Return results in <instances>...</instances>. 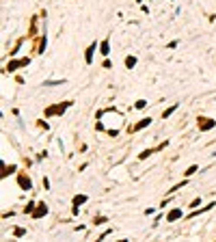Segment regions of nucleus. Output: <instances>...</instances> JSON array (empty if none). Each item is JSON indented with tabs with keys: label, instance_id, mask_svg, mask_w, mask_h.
<instances>
[{
	"label": "nucleus",
	"instance_id": "423d86ee",
	"mask_svg": "<svg viewBox=\"0 0 216 242\" xmlns=\"http://www.w3.org/2000/svg\"><path fill=\"white\" fill-rule=\"evenodd\" d=\"M46 214H48V205H46V203H39V205L35 208V212H32V216L41 218V216H46Z\"/></svg>",
	"mask_w": 216,
	"mask_h": 242
},
{
	"label": "nucleus",
	"instance_id": "f257e3e1",
	"mask_svg": "<svg viewBox=\"0 0 216 242\" xmlns=\"http://www.w3.org/2000/svg\"><path fill=\"white\" fill-rule=\"evenodd\" d=\"M197 125H199V132H208V130H212V128H216V119H208V117H199V121H197Z\"/></svg>",
	"mask_w": 216,
	"mask_h": 242
},
{
	"label": "nucleus",
	"instance_id": "f03ea898",
	"mask_svg": "<svg viewBox=\"0 0 216 242\" xmlns=\"http://www.w3.org/2000/svg\"><path fill=\"white\" fill-rule=\"evenodd\" d=\"M28 63H30L28 56H26V58H20V61H9V65H7V69H4V71H15V69H20V67H26Z\"/></svg>",
	"mask_w": 216,
	"mask_h": 242
},
{
	"label": "nucleus",
	"instance_id": "ddd939ff",
	"mask_svg": "<svg viewBox=\"0 0 216 242\" xmlns=\"http://www.w3.org/2000/svg\"><path fill=\"white\" fill-rule=\"evenodd\" d=\"M175 110H177V104H175V106H171V108H167V110L162 113V119H169V117H171V115H173Z\"/></svg>",
	"mask_w": 216,
	"mask_h": 242
},
{
	"label": "nucleus",
	"instance_id": "6ab92c4d",
	"mask_svg": "<svg viewBox=\"0 0 216 242\" xmlns=\"http://www.w3.org/2000/svg\"><path fill=\"white\" fill-rule=\"evenodd\" d=\"M147 106V100H136V108L141 110V108H145Z\"/></svg>",
	"mask_w": 216,
	"mask_h": 242
},
{
	"label": "nucleus",
	"instance_id": "9b49d317",
	"mask_svg": "<svg viewBox=\"0 0 216 242\" xmlns=\"http://www.w3.org/2000/svg\"><path fill=\"white\" fill-rule=\"evenodd\" d=\"M134 65H136V56H125V67L134 69Z\"/></svg>",
	"mask_w": 216,
	"mask_h": 242
},
{
	"label": "nucleus",
	"instance_id": "0eeeda50",
	"mask_svg": "<svg viewBox=\"0 0 216 242\" xmlns=\"http://www.w3.org/2000/svg\"><path fill=\"white\" fill-rule=\"evenodd\" d=\"M182 216H184L182 210H179V208H175V210H171V212L167 214V221H169V223H175L177 218H182Z\"/></svg>",
	"mask_w": 216,
	"mask_h": 242
},
{
	"label": "nucleus",
	"instance_id": "412c9836",
	"mask_svg": "<svg viewBox=\"0 0 216 242\" xmlns=\"http://www.w3.org/2000/svg\"><path fill=\"white\" fill-rule=\"evenodd\" d=\"M199 205H201V199H195V201H192V203H190V208H192V210H197V208H199Z\"/></svg>",
	"mask_w": 216,
	"mask_h": 242
},
{
	"label": "nucleus",
	"instance_id": "a211bd4d",
	"mask_svg": "<svg viewBox=\"0 0 216 242\" xmlns=\"http://www.w3.org/2000/svg\"><path fill=\"white\" fill-rule=\"evenodd\" d=\"M93 223H95V225H104V223H108V218L106 216H97V218H93Z\"/></svg>",
	"mask_w": 216,
	"mask_h": 242
},
{
	"label": "nucleus",
	"instance_id": "7ed1b4c3",
	"mask_svg": "<svg viewBox=\"0 0 216 242\" xmlns=\"http://www.w3.org/2000/svg\"><path fill=\"white\" fill-rule=\"evenodd\" d=\"M97 48H99V43H97V41H93L91 46L87 48V52H84V63H87V65H91V63H93V54H95Z\"/></svg>",
	"mask_w": 216,
	"mask_h": 242
},
{
	"label": "nucleus",
	"instance_id": "1a4fd4ad",
	"mask_svg": "<svg viewBox=\"0 0 216 242\" xmlns=\"http://www.w3.org/2000/svg\"><path fill=\"white\" fill-rule=\"evenodd\" d=\"M87 201H89L87 195H76L74 197V205H82V203H87Z\"/></svg>",
	"mask_w": 216,
	"mask_h": 242
},
{
	"label": "nucleus",
	"instance_id": "20e7f679",
	"mask_svg": "<svg viewBox=\"0 0 216 242\" xmlns=\"http://www.w3.org/2000/svg\"><path fill=\"white\" fill-rule=\"evenodd\" d=\"M67 106H71V102H65L63 106L58 104V106H52V108H48V110H46V115H48V117H52V115H63Z\"/></svg>",
	"mask_w": 216,
	"mask_h": 242
},
{
	"label": "nucleus",
	"instance_id": "aec40b11",
	"mask_svg": "<svg viewBox=\"0 0 216 242\" xmlns=\"http://www.w3.org/2000/svg\"><path fill=\"white\" fill-rule=\"evenodd\" d=\"M13 234L18 236V238H22V236H26V229H22V227H18V229H15Z\"/></svg>",
	"mask_w": 216,
	"mask_h": 242
},
{
	"label": "nucleus",
	"instance_id": "f3484780",
	"mask_svg": "<svg viewBox=\"0 0 216 242\" xmlns=\"http://www.w3.org/2000/svg\"><path fill=\"white\" fill-rule=\"evenodd\" d=\"M197 171H199V167H197V164H192V167H188V169H186V177H190V175H195Z\"/></svg>",
	"mask_w": 216,
	"mask_h": 242
},
{
	"label": "nucleus",
	"instance_id": "4be33fe9",
	"mask_svg": "<svg viewBox=\"0 0 216 242\" xmlns=\"http://www.w3.org/2000/svg\"><path fill=\"white\" fill-rule=\"evenodd\" d=\"M43 188L50 190V179H48V177H43Z\"/></svg>",
	"mask_w": 216,
	"mask_h": 242
},
{
	"label": "nucleus",
	"instance_id": "4468645a",
	"mask_svg": "<svg viewBox=\"0 0 216 242\" xmlns=\"http://www.w3.org/2000/svg\"><path fill=\"white\" fill-rule=\"evenodd\" d=\"M153 151H156V149H145V151H141V153H138V160H145V158H149Z\"/></svg>",
	"mask_w": 216,
	"mask_h": 242
},
{
	"label": "nucleus",
	"instance_id": "9d476101",
	"mask_svg": "<svg viewBox=\"0 0 216 242\" xmlns=\"http://www.w3.org/2000/svg\"><path fill=\"white\" fill-rule=\"evenodd\" d=\"M149 123H151V119H149V117H147V119H143V121H138V123L134 125V130H143V128H147V125H149Z\"/></svg>",
	"mask_w": 216,
	"mask_h": 242
},
{
	"label": "nucleus",
	"instance_id": "6e6552de",
	"mask_svg": "<svg viewBox=\"0 0 216 242\" xmlns=\"http://www.w3.org/2000/svg\"><path fill=\"white\" fill-rule=\"evenodd\" d=\"M99 54H102V56H108V54H110V43H108V39H104L102 43H99Z\"/></svg>",
	"mask_w": 216,
	"mask_h": 242
},
{
	"label": "nucleus",
	"instance_id": "2eb2a0df",
	"mask_svg": "<svg viewBox=\"0 0 216 242\" xmlns=\"http://www.w3.org/2000/svg\"><path fill=\"white\" fill-rule=\"evenodd\" d=\"M65 80H43V87H56V84H63Z\"/></svg>",
	"mask_w": 216,
	"mask_h": 242
},
{
	"label": "nucleus",
	"instance_id": "f8f14e48",
	"mask_svg": "<svg viewBox=\"0 0 216 242\" xmlns=\"http://www.w3.org/2000/svg\"><path fill=\"white\" fill-rule=\"evenodd\" d=\"M35 208H37V203L35 201H28V203H26V208H24V214H32V212H35Z\"/></svg>",
	"mask_w": 216,
	"mask_h": 242
},
{
	"label": "nucleus",
	"instance_id": "39448f33",
	"mask_svg": "<svg viewBox=\"0 0 216 242\" xmlns=\"http://www.w3.org/2000/svg\"><path fill=\"white\" fill-rule=\"evenodd\" d=\"M18 184H20L22 190H30V188H32V182H30V177H26V175H20V177H18Z\"/></svg>",
	"mask_w": 216,
	"mask_h": 242
},
{
	"label": "nucleus",
	"instance_id": "dca6fc26",
	"mask_svg": "<svg viewBox=\"0 0 216 242\" xmlns=\"http://www.w3.org/2000/svg\"><path fill=\"white\" fill-rule=\"evenodd\" d=\"M15 164H9V167H4V173H2V177H7V175H11V173H15Z\"/></svg>",
	"mask_w": 216,
	"mask_h": 242
}]
</instances>
